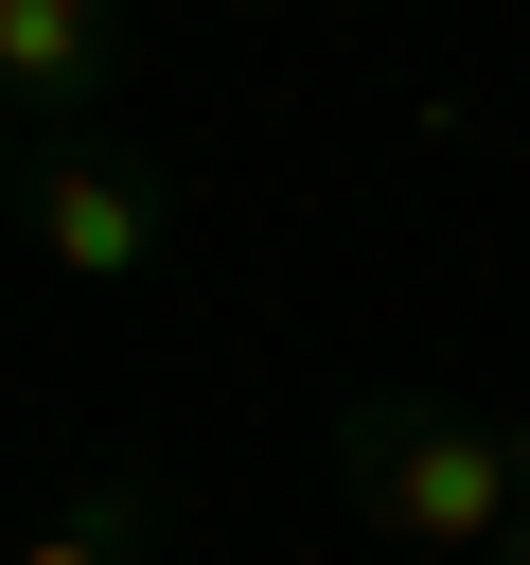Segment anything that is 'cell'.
<instances>
[{
	"label": "cell",
	"instance_id": "277c9868",
	"mask_svg": "<svg viewBox=\"0 0 530 565\" xmlns=\"http://www.w3.org/2000/svg\"><path fill=\"white\" fill-rule=\"evenodd\" d=\"M0 565H177V494H159V477H71L53 530L0 547Z\"/></svg>",
	"mask_w": 530,
	"mask_h": 565
},
{
	"label": "cell",
	"instance_id": "6da1fadb",
	"mask_svg": "<svg viewBox=\"0 0 530 565\" xmlns=\"http://www.w3.org/2000/svg\"><path fill=\"white\" fill-rule=\"evenodd\" d=\"M336 477H353V512L389 530V547H424V565H495L512 547V441L477 424V406H442V388H353L336 406Z\"/></svg>",
	"mask_w": 530,
	"mask_h": 565
},
{
	"label": "cell",
	"instance_id": "52a82bcc",
	"mask_svg": "<svg viewBox=\"0 0 530 565\" xmlns=\"http://www.w3.org/2000/svg\"><path fill=\"white\" fill-rule=\"evenodd\" d=\"M495 565H530V512H512V547H495Z\"/></svg>",
	"mask_w": 530,
	"mask_h": 565
},
{
	"label": "cell",
	"instance_id": "8992f818",
	"mask_svg": "<svg viewBox=\"0 0 530 565\" xmlns=\"http://www.w3.org/2000/svg\"><path fill=\"white\" fill-rule=\"evenodd\" d=\"M495 441H512V494H530V406H495Z\"/></svg>",
	"mask_w": 530,
	"mask_h": 565
},
{
	"label": "cell",
	"instance_id": "5b68a950",
	"mask_svg": "<svg viewBox=\"0 0 530 565\" xmlns=\"http://www.w3.org/2000/svg\"><path fill=\"white\" fill-rule=\"evenodd\" d=\"M18 194H35V124H0V212H18Z\"/></svg>",
	"mask_w": 530,
	"mask_h": 565
},
{
	"label": "cell",
	"instance_id": "7a4b0ae2",
	"mask_svg": "<svg viewBox=\"0 0 530 565\" xmlns=\"http://www.w3.org/2000/svg\"><path fill=\"white\" fill-rule=\"evenodd\" d=\"M18 247H35V282H141L177 247V177L141 141H53L18 194Z\"/></svg>",
	"mask_w": 530,
	"mask_h": 565
},
{
	"label": "cell",
	"instance_id": "3957f363",
	"mask_svg": "<svg viewBox=\"0 0 530 565\" xmlns=\"http://www.w3.org/2000/svg\"><path fill=\"white\" fill-rule=\"evenodd\" d=\"M0 124L53 141H124V18L106 0H0Z\"/></svg>",
	"mask_w": 530,
	"mask_h": 565
}]
</instances>
